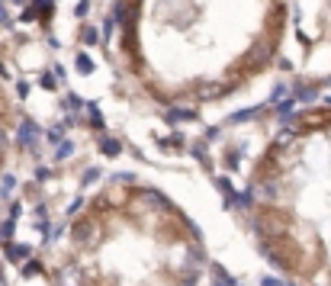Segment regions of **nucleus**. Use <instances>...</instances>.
Instances as JSON below:
<instances>
[{"label": "nucleus", "instance_id": "obj_1", "mask_svg": "<svg viewBox=\"0 0 331 286\" xmlns=\"http://www.w3.org/2000/svg\"><path fill=\"white\" fill-rule=\"evenodd\" d=\"M97 238H100V225L93 219L90 222H77V225H74V241H77L80 248H93Z\"/></svg>", "mask_w": 331, "mask_h": 286}, {"label": "nucleus", "instance_id": "obj_2", "mask_svg": "<svg viewBox=\"0 0 331 286\" xmlns=\"http://www.w3.org/2000/svg\"><path fill=\"white\" fill-rule=\"evenodd\" d=\"M36 139H39V126L36 122H23V129H19V142L26 145V142H36Z\"/></svg>", "mask_w": 331, "mask_h": 286}, {"label": "nucleus", "instance_id": "obj_3", "mask_svg": "<svg viewBox=\"0 0 331 286\" xmlns=\"http://www.w3.org/2000/svg\"><path fill=\"white\" fill-rule=\"evenodd\" d=\"M6 257H10V261H23V257H29V248H23V244H10V248H6Z\"/></svg>", "mask_w": 331, "mask_h": 286}, {"label": "nucleus", "instance_id": "obj_4", "mask_svg": "<svg viewBox=\"0 0 331 286\" xmlns=\"http://www.w3.org/2000/svg\"><path fill=\"white\" fill-rule=\"evenodd\" d=\"M202 100H215V97H219V93H225V87H222V84H212V87H202Z\"/></svg>", "mask_w": 331, "mask_h": 286}, {"label": "nucleus", "instance_id": "obj_5", "mask_svg": "<svg viewBox=\"0 0 331 286\" xmlns=\"http://www.w3.org/2000/svg\"><path fill=\"white\" fill-rule=\"evenodd\" d=\"M100 151H103V154H110V158H113V154H119V142H116V139H103Z\"/></svg>", "mask_w": 331, "mask_h": 286}, {"label": "nucleus", "instance_id": "obj_6", "mask_svg": "<svg viewBox=\"0 0 331 286\" xmlns=\"http://www.w3.org/2000/svg\"><path fill=\"white\" fill-rule=\"evenodd\" d=\"M77 68H80V74H90L93 71V61L87 58V55H77Z\"/></svg>", "mask_w": 331, "mask_h": 286}, {"label": "nucleus", "instance_id": "obj_7", "mask_svg": "<svg viewBox=\"0 0 331 286\" xmlns=\"http://www.w3.org/2000/svg\"><path fill=\"white\" fill-rule=\"evenodd\" d=\"M80 36H84V42H87V45L97 42V29H90V26H84V29H80Z\"/></svg>", "mask_w": 331, "mask_h": 286}, {"label": "nucleus", "instance_id": "obj_8", "mask_svg": "<svg viewBox=\"0 0 331 286\" xmlns=\"http://www.w3.org/2000/svg\"><path fill=\"white\" fill-rule=\"evenodd\" d=\"M13 235V222H3V228H0V238H10Z\"/></svg>", "mask_w": 331, "mask_h": 286}, {"label": "nucleus", "instance_id": "obj_9", "mask_svg": "<svg viewBox=\"0 0 331 286\" xmlns=\"http://www.w3.org/2000/svg\"><path fill=\"white\" fill-rule=\"evenodd\" d=\"M39 270H42V267H39V264H26V267H23V274L29 277V274H39Z\"/></svg>", "mask_w": 331, "mask_h": 286}, {"label": "nucleus", "instance_id": "obj_10", "mask_svg": "<svg viewBox=\"0 0 331 286\" xmlns=\"http://www.w3.org/2000/svg\"><path fill=\"white\" fill-rule=\"evenodd\" d=\"M13 187H16V180H13V177H3V193H10Z\"/></svg>", "mask_w": 331, "mask_h": 286}, {"label": "nucleus", "instance_id": "obj_11", "mask_svg": "<svg viewBox=\"0 0 331 286\" xmlns=\"http://www.w3.org/2000/svg\"><path fill=\"white\" fill-rule=\"evenodd\" d=\"M71 154V142H62V151H58V158H67Z\"/></svg>", "mask_w": 331, "mask_h": 286}, {"label": "nucleus", "instance_id": "obj_12", "mask_svg": "<svg viewBox=\"0 0 331 286\" xmlns=\"http://www.w3.org/2000/svg\"><path fill=\"white\" fill-rule=\"evenodd\" d=\"M42 87H49V90H52V87H55V77H52V74H45V77H42Z\"/></svg>", "mask_w": 331, "mask_h": 286}, {"label": "nucleus", "instance_id": "obj_13", "mask_svg": "<svg viewBox=\"0 0 331 286\" xmlns=\"http://www.w3.org/2000/svg\"><path fill=\"white\" fill-rule=\"evenodd\" d=\"M0 19H6V13H3V6H0Z\"/></svg>", "mask_w": 331, "mask_h": 286}]
</instances>
